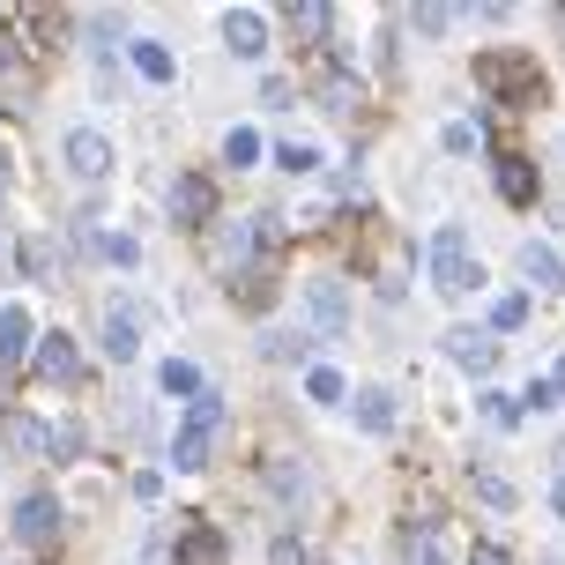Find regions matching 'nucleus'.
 I'll return each mask as SVG.
<instances>
[{"label": "nucleus", "mask_w": 565, "mask_h": 565, "mask_svg": "<svg viewBox=\"0 0 565 565\" xmlns=\"http://www.w3.org/2000/svg\"><path fill=\"white\" fill-rule=\"evenodd\" d=\"M216 431H224V395H216V387H201V395L186 402L179 431H171V469H179V477L209 469V447H216Z\"/></svg>", "instance_id": "1"}, {"label": "nucleus", "mask_w": 565, "mask_h": 565, "mask_svg": "<svg viewBox=\"0 0 565 565\" xmlns=\"http://www.w3.org/2000/svg\"><path fill=\"white\" fill-rule=\"evenodd\" d=\"M477 282H483V268L469 260V231L439 224L431 231V290H439V298H469Z\"/></svg>", "instance_id": "2"}, {"label": "nucleus", "mask_w": 565, "mask_h": 565, "mask_svg": "<svg viewBox=\"0 0 565 565\" xmlns=\"http://www.w3.org/2000/svg\"><path fill=\"white\" fill-rule=\"evenodd\" d=\"M477 83L499 97V105H543V75L529 53H483L477 60Z\"/></svg>", "instance_id": "3"}, {"label": "nucleus", "mask_w": 565, "mask_h": 565, "mask_svg": "<svg viewBox=\"0 0 565 565\" xmlns=\"http://www.w3.org/2000/svg\"><path fill=\"white\" fill-rule=\"evenodd\" d=\"M306 320H312L328 342L350 335V290H342V276H312V282H306Z\"/></svg>", "instance_id": "4"}, {"label": "nucleus", "mask_w": 565, "mask_h": 565, "mask_svg": "<svg viewBox=\"0 0 565 565\" xmlns=\"http://www.w3.org/2000/svg\"><path fill=\"white\" fill-rule=\"evenodd\" d=\"M60 164L75 171V179H105V171H113V141L97 135V127H67V141H60Z\"/></svg>", "instance_id": "5"}, {"label": "nucleus", "mask_w": 565, "mask_h": 565, "mask_svg": "<svg viewBox=\"0 0 565 565\" xmlns=\"http://www.w3.org/2000/svg\"><path fill=\"white\" fill-rule=\"evenodd\" d=\"M209 216H216V186H209L201 171H179V179H171V224L201 231Z\"/></svg>", "instance_id": "6"}, {"label": "nucleus", "mask_w": 565, "mask_h": 565, "mask_svg": "<svg viewBox=\"0 0 565 565\" xmlns=\"http://www.w3.org/2000/svg\"><path fill=\"white\" fill-rule=\"evenodd\" d=\"M439 342H447V358H454L461 372H477V380H491V365H499V342L483 335V328H447Z\"/></svg>", "instance_id": "7"}, {"label": "nucleus", "mask_w": 565, "mask_h": 565, "mask_svg": "<svg viewBox=\"0 0 565 565\" xmlns=\"http://www.w3.org/2000/svg\"><path fill=\"white\" fill-rule=\"evenodd\" d=\"M224 45H231V60H260L268 53V15H260V8H231L224 15Z\"/></svg>", "instance_id": "8"}, {"label": "nucleus", "mask_w": 565, "mask_h": 565, "mask_svg": "<svg viewBox=\"0 0 565 565\" xmlns=\"http://www.w3.org/2000/svg\"><path fill=\"white\" fill-rule=\"evenodd\" d=\"M8 529H15L23 543H53V536H60V499H53V491H30Z\"/></svg>", "instance_id": "9"}, {"label": "nucleus", "mask_w": 565, "mask_h": 565, "mask_svg": "<svg viewBox=\"0 0 565 565\" xmlns=\"http://www.w3.org/2000/svg\"><path fill=\"white\" fill-rule=\"evenodd\" d=\"M141 350V320H135V306H105V358H135Z\"/></svg>", "instance_id": "10"}, {"label": "nucleus", "mask_w": 565, "mask_h": 565, "mask_svg": "<svg viewBox=\"0 0 565 565\" xmlns=\"http://www.w3.org/2000/svg\"><path fill=\"white\" fill-rule=\"evenodd\" d=\"M521 282H529V290H558V282H565V260L551 254L543 238H529V246H521Z\"/></svg>", "instance_id": "11"}, {"label": "nucleus", "mask_w": 565, "mask_h": 565, "mask_svg": "<svg viewBox=\"0 0 565 565\" xmlns=\"http://www.w3.org/2000/svg\"><path fill=\"white\" fill-rule=\"evenodd\" d=\"M38 372H45V380H83V350H75V335H45L38 342Z\"/></svg>", "instance_id": "12"}, {"label": "nucleus", "mask_w": 565, "mask_h": 565, "mask_svg": "<svg viewBox=\"0 0 565 565\" xmlns=\"http://www.w3.org/2000/svg\"><path fill=\"white\" fill-rule=\"evenodd\" d=\"M179 565H224V536L209 521H186L179 529Z\"/></svg>", "instance_id": "13"}, {"label": "nucleus", "mask_w": 565, "mask_h": 565, "mask_svg": "<svg viewBox=\"0 0 565 565\" xmlns=\"http://www.w3.org/2000/svg\"><path fill=\"white\" fill-rule=\"evenodd\" d=\"M30 89H38V83H30V67L15 60V45H0V105H8V113H23Z\"/></svg>", "instance_id": "14"}, {"label": "nucleus", "mask_w": 565, "mask_h": 565, "mask_svg": "<svg viewBox=\"0 0 565 565\" xmlns=\"http://www.w3.org/2000/svg\"><path fill=\"white\" fill-rule=\"evenodd\" d=\"M23 358H30V312L0 306V365H23Z\"/></svg>", "instance_id": "15"}, {"label": "nucleus", "mask_w": 565, "mask_h": 565, "mask_svg": "<svg viewBox=\"0 0 565 565\" xmlns=\"http://www.w3.org/2000/svg\"><path fill=\"white\" fill-rule=\"evenodd\" d=\"M499 194H507L513 209L536 201V171H529V157H499Z\"/></svg>", "instance_id": "16"}, {"label": "nucleus", "mask_w": 565, "mask_h": 565, "mask_svg": "<svg viewBox=\"0 0 565 565\" xmlns=\"http://www.w3.org/2000/svg\"><path fill=\"white\" fill-rule=\"evenodd\" d=\"M306 350H312V342L298 335V328H268V335H260V358H268V365H298Z\"/></svg>", "instance_id": "17"}, {"label": "nucleus", "mask_w": 565, "mask_h": 565, "mask_svg": "<svg viewBox=\"0 0 565 565\" xmlns=\"http://www.w3.org/2000/svg\"><path fill=\"white\" fill-rule=\"evenodd\" d=\"M358 424H365V431H395V395H387V387H365V395H358Z\"/></svg>", "instance_id": "18"}, {"label": "nucleus", "mask_w": 565, "mask_h": 565, "mask_svg": "<svg viewBox=\"0 0 565 565\" xmlns=\"http://www.w3.org/2000/svg\"><path fill=\"white\" fill-rule=\"evenodd\" d=\"M409 23H417V38H447V30L461 23V8H447V0H424V8H409Z\"/></svg>", "instance_id": "19"}, {"label": "nucleus", "mask_w": 565, "mask_h": 565, "mask_svg": "<svg viewBox=\"0 0 565 565\" xmlns=\"http://www.w3.org/2000/svg\"><path fill=\"white\" fill-rule=\"evenodd\" d=\"M135 67L149 75V83H171V75H179V60H171L157 38H135Z\"/></svg>", "instance_id": "20"}, {"label": "nucleus", "mask_w": 565, "mask_h": 565, "mask_svg": "<svg viewBox=\"0 0 565 565\" xmlns=\"http://www.w3.org/2000/svg\"><path fill=\"white\" fill-rule=\"evenodd\" d=\"M157 387H164V395H179V402H194V395H201V372L186 365V358H164V372H157Z\"/></svg>", "instance_id": "21"}, {"label": "nucleus", "mask_w": 565, "mask_h": 565, "mask_svg": "<svg viewBox=\"0 0 565 565\" xmlns=\"http://www.w3.org/2000/svg\"><path fill=\"white\" fill-rule=\"evenodd\" d=\"M320 113H358V75H328V83H320Z\"/></svg>", "instance_id": "22"}, {"label": "nucleus", "mask_w": 565, "mask_h": 565, "mask_svg": "<svg viewBox=\"0 0 565 565\" xmlns=\"http://www.w3.org/2000/svg\"><path fill=\"white\" fill-rule=\"evenodd\" d=\"M483 424H499V431H513V424H521V395H499V387H483Z\"/></svg>", "instance_id": "23"}, {"label": "nucleus", "mask_w": 565, "mask_h": 565, "mask_svg": "<svg viewBox=\"0 0 565 565\" xmlns=\"http://www.w3.org/2000/svg\"><path fill=\"white\" fill-rule=\"evenodd\" d=\"M290 23L306 30V38H328V23H335V8H328V0H298V8H290Z\"/></svg>", "instance_id": "24"}, {"label": "nucleus", "mask_w": 565, "mask_h": 565, "mask_svg": "<svg viewBox=\"0 0 565 565\" xmlns=\"http://www.w3.org/2000/svg\"><path fill=\"white\" fill-rule=\"evenodd\" d=\"M254 157H260V135H254V127H231V135H224V164H238V171H246Z\"/></svg>", "instance_id": "25"}, {"label": "nucleus", "mask_w": 565, "mask_h": 565, "mask_svg": "<svg viewBox=\"0 0 565 565\" xmlns=\"http://www.w3.org/2000/svg\"><path fill=\"white\" fill-rule=\"evenodd\" d=\"M306 395H312V402H342L350 387H342V372H335V365H312V372H306Z\"/></svg>", "instance_id": "26"}, {"label": "nucleus", "mask_w": 565, "mask_h": 565, "mask_svg": "<svg viewBox=\"0 0 565 565\" xmlns=\"http://www.w3.org/2000/svg\"><path fill=\"white\" fill-rule=\"evenodd\" d=\"M521 320H529V298H521V290H513V298H491V328H499V335H513Z\"/></svg>", "instance_id": "27"}, {"label": "nucleus", "mask_w": 565, "mask_h": 565, "mask_svg": "<svg viewBox=\"0 0 565 565\" xmlns=\"http://www.w3.org/2000/svg\"><path fill=\"white\" fill-rule=\"evenodd\" d=\"M97 254H105V260H119V268H135V260H141V246L127 238V231H105V238H97Z\"/></svg>", "instance_id": "28"}, {"label": "nucleus", "mask_w": 565, "mask_h": 565, "mask_svg": "<svg viewBox=\"0 0 565 565\" xmlns=\"http://www.w3.org/2000/svg\"><path fill=\"white\" fill-rule=\"evenodd\" d=\"M276 164H282V171H320V149H312V141H282Z\"/></svg>", "instance_id": "29"}, {"label": "nucleus", "mask_w": 565, "mask_h": 565, "mask_svg": "<svg viewBox=\"0 0 565 565\" xmlns=\"http://www.w3.org/2000/svg\"><path fill=\"white\" fill-rule=\"evenodd\" d=\"M45 454H53V461H75V454H83V431H75V424L45 431Z\"/></svg>", "instance_id": "30"}, {"label": "nucleus", "mask_w": 565, "mask_h": 565, "mask_svg": "<svg viewBox=\"0 0 565 565\" xmlns=\"http://www.w3.org/2000/svg\"><path fill=\"white\" fill-rule=\"evenodd\" d=\"M0 431H8V439H15L23 454H38V447H45V424H30V417H8Z\"/></svg>", "instance_id": "31"}, {"label": "nucleus", "mask_w": 565, "mask_h": 565, "mask_svg": "<svg viewBox=\"0 0 565 565\" xmlns=\"http://www.w3.org/2000/svg\"><path fill=\"white\" fill-rule=\"evenodd\" d=\"M268 483H276L282 499H306V469H290V461H276V469H268Z\"/></svg>", "instance_id": "32"}, {"label": "nucleus", "mask_w": 565, "mask_h": 565, "mask_svg": "<svg viewBox=\"0 0 565 565\" xmlns=\"http://www.w3.org/2000/svg\"><path fill=\"white\" fill-rule=\"evenodd\" d=\"M529 409H558V387H551V380H529V395H521V417H529Z\"/></svg>", "instance_id": "33"}, {"label": "nucleus", "mask_w": 565, "mask_h": 565, "mask_svg": "<svg viewBox=\"0 0 565 565\" xmlns=\"http://www.w3.org/2000/svg\"><path fill=\"white\" fill-rule=\"evenodd\" d=\"M477 499L507 513V507H513V483H507V477H477Z\"/></svg>", "instance_id": "34"}, {"label": "nucleus", "mask_w": 565, "mask_h": 565, "mask_svg": "<svg viewBox=\"0 0 565 565\" xmlns=\"http://www.w3.org/2000/svg\"><path fill=\"white\" fill-rule=\"evenodd\" d=\"M409 565H447V543H439V536H417V543H409Z\"/></svg>", "instance_id": "35"}, {"label": "nucleus", "mask_w": 565, "mask_h": 565, "mask_svg": "<svg viewBox=\"0 0 565 565\" xmlns=\"http://www.w3.org/2000/svg\"><path fill=\"white\" fill-rule=\"evenodd\" d=\"M469 565H513V558L499 551V543H477V551H469Z\"/></svg>", "instance_id": "36"}, {"label": "nucleus", "mask_w": 565, "mask_h": 565, "mask_svg": "<svg viewBox=\"0 0 565 565\" xmlns=\"http://www.w3.org/2000/svg\"><path fill=\"white\" fill-rule=\"evenodd\" d=\"M551 513H565V461H558V483H551Z\"/></svg>", "instance_id": "37"}, {"label": "nucleus", "mask_w": 565, "mask_h": 565, "mask_svg": "<svg viewBox=\"0 0 565 565\" xmlns=\"http://www.w3.org/2000/svg\"><path fill=\"white\" fill-rule=\"evenodd\" d=\"M551 387H558V395H565V358H558V365H551Z\"/></svg>", "instance_id": "38"}, {"label": "nucleus", "mask_w": 565, "mask_h": 565, "mask_svg": "<svg viewBox=\"0 0 565 565\" xmlns=\"http://www.w3.org/2000/svg\"><path fill=\"white\" fill-rule=\"evenodd\" d=\"M543 565H565V558H543Z\"/></svg>", "instance_id": "39"}, {"label": "nucleus", "mask_w": 565, "mask_h": 565, "mask_svg": "<svg viewBox=\"0 0 565 565\" xmlns=\"http://www.w3.org/2000/svg\"><path fill=\"white\" fill-rule=\"evenodd\" d=\"M0 194H8V179H0Z\"/></svg>", "instance_id": "40"}]
</instances>
